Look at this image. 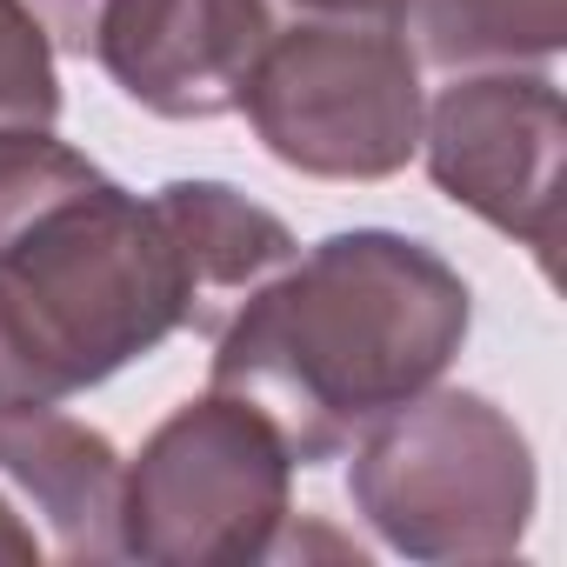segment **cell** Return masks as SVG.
Returning <instances> with one entry per match:
<instances>
[{"label":"cell","instance_id":"cell-1","mask_svg":"<svg viewBox=\"0 0 567 567\" xmlns=\"http://www.w3.org/2000/svg\"><path fill=\"white\" fill-rule=\"evenodd\" d=\"M467 321V280L434 247L388 227L328 234L214 334V388L267 414L301 467H321L427 394Z\"/></svg>","mask_w":567,"mask_h":567},{"label":"cell","instance_id":"cell-2","mask_svg":"<svg viewBox=\"0 0 567 567\" xmlns=\"http://www.w3.org/2000/svg\"><path fill=\"white\" fill-rule=\"evenodd\" d=\"M194 315L161 194L87 167L0 234V408H61Z\"/></svg>","mask_w":567,"mask_h":567},{"label":"cell","instance_id":"cell-3","mask_svg":"<svg viewBox=\"0 0 567 567\" xmlns=\"http://www.w3.org/2000/svg\"><path fill=\"white\" fill-rule=\"evenodd\" d=\"M361 520L408 560H507L534 520L527 434L467 388H427L354 441L348 481Z\"/></svg>","mask_w":567,"mask_h":567},{"label":"cell","instance_id":"cell-4","mask_svg":"<svg viewBox=\"0 0 567 567\" xmlns=\"http://www.w3.org/2000/svg\"><path fill=\"white\" fill-rule=\"evenodd\" d=\"M295 454L234 394L174 408L121 481V560L240 567L280 554Z\"/></svg>","mask_w":567,"mask_h":567},{"label":"cell","instance_id":"cell-5","mask_svg":"<svg viewBox=\"0 0 567 567\" xmlns=\"http://www.w3.org/2000/svg\"><path fill=\"white\" fill-rule=\"evenodd\" d=\"M240 107L260 147L315 181H388L421 154V68L388 21H308L267 34Z\"/></svg>","mask_w":567,"mask_h":567},{"label":"cell","instance_id":"cell-6","mask_svg":"<svg viewBox=\"0 0 567 567\" xmlns=\"http://www.w3.org/2000/svg\"><path fill=\"white\" fill-rule=\"evenodd\" d=\"M560 87L527 68H494L454 81L421 114V154L434 187L481 214L494 234L520 240L554 274V207H560Z\"/></svg>","mask_w":567,"mask_h":567},{"label":"cell","instance_id":"cell-7","mask_svg":"<svg viewBox=\"0 0 567 567\" xmlns=\"http://www.w3.org/2000/svg\"><path fill=\"white\" fill-rule=\"evenodd\" d=\"M274 34L267 0H101L87 54L107 81L161 121H214Z\"/></svg>","mask_w":567,"mask_h":567},{"label":"cell","instance_id":"cell-8","mask_svg":"<svg viewBox=\"0 0 567 567\" xmlns=\"http://www.w3.org/2000/svg\"><path fill=\"white\" fill-rule=\"evenodd\" d=\"M121 454L61 408H0V487L48 560H121Z\"/></svg>","mask_w":567,"mask_h":567},{"label":"cell","instance_id":"cell-9","mask_svg":"<svg viewBox=\"0 0 567 567\" xmlns=\"http://www.w3.org/2000/svg\"><path fill=\"white\" fill-rule=\"evenodd\" d=\"M161 207H167L181 260H187V288H194L187 328L194 334H220L260 280H274L301 254L295 234L280 227L267 207H254L247 194H234L220 181H167Z\"/></svg>","mask_w":567,"mask_h":567},{"label":"cell","instance_id":"cell-10","mask_svg":"<svg viewBox=\"0 0 567 567\" xmlns=\"http://www.w3.org/2000/svg\"><path fill=\"white\" fill-rule=\"evenodd\" d=\"M421 54L461 68H547L567 48V0H408Z\"/></svg>","mask_w":567,"mask_h":567},{"label":"cell","instance_id":"cell-11","mask_svg":"<svg viewBox=\"0 0 567 567\" xmlns=\"http://www.w3.org/2000/svg\"><path fill=\"white\" fill-rule=\"evenodd\" d=\"M61 121L54 41L28 0H0V134H34Z\"/></svg>","mask_w":567,"mask_h":567},{"label":"cell","instance_id":"cell-12","mask_svg":"<svg viewBox=\"0 0 567 567\" xmlns=\"http://www.w3.org/2000/svg\"><path fill=\"white\" fill-rule=\"evenodd\" d=\"M28 8L41 14L48 34H61L68 48L87 54V34H94V8H101V0H28Z\"/></svg>","mask_w":567,"mask_h":567},{"label":"cell","instance_id":"cell-13","mask_svg":"<svg viewBox=\"0 0 567 567\" xmlns=\"http://www.w3.org/2000/svg\"><path fill=\"white\" fill-rule=\"evenodd\" d=\"M48 554H41V540H34V527H28V514L8 501V487H0V567H41Z\"/></svg>","mask_w":567,"mask_h":567},{"label":"cell","instance_id":"cell-14","mask_svg":"<svg viewBox=\"0 0 567 567\" xmlns=\"http://www.w3.org/2000/svg\"><path fill=\"white\" fill-rule=\"evenodd\" d=\"M295 8H308L315 21H408V0H295Z\"/></svg>","mask_w":567,"mask_h":567}]
</instances>
